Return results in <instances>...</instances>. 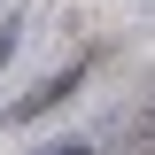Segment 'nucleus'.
Masks as SVG:
<instances>
[{
    "instance_id": "nucleus-1",
    "label": "nucleus",
    "mask_w": 155,
    "mask_h": 155,
    "mask_svg": "<svg viewBox=\"0 0 155 155\" xmlns=\"http://www.w3.org/2000/svg\"><path fill=\"white\" fill-rule=\"evenodd\" d=\"M78 78H85V62H62V70L47 78V85H31V93H23L16 109H8V124H31V116H47L54 101H70V93H78Z\"/></svg>"
},
{
    "instance_id": "nucleus-2",
    "label": "nucleus",
    "mask_w": 155,
    "mask_h": 155,
    "mask_svg": "<svg viewBox=\"0 0 155 155\" xmlns=\"http://www.w3.org/2000/svg\"><path fill=\"white\" fill-rule=\"evenodd\" d=\"M8 54H16V23H0V62H8Z\"/></svg>"
},
{
    "instance_id": "nucleus-3",
    "label": "nucleus",
    "mask_w": 155,
    "mask_h": 155,
    "mask_svg": "<svg viewBox=\"0 0 155 155\" xmlns=\"http://www.w3.org/2000/svg\"><path fill=\"white\" fill-rule=\"evenodd\" d=\"M47 155H93V147H85V140H70V147H47Z\"/></svg>"
}]
</instances>
